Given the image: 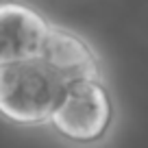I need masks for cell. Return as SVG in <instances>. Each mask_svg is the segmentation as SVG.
Returning a JSON list of instances; mask_svg holds the SVG:
<instances>
[{"label": "cell", "mask_w": 148, "mask_h": 148, "mask_svg": "<svg viewBox=\"0 0 148 148\" xmlns=\"http://www.w3.org/2000/svg\"><path fill=\"white\" fill-rule=\"evenodd\" d=\"M63 81L42 57L0 65V113L18 124H39L55 109Z\"/></svg>", "instance_id": "cell-1"}, {"label": "cell", "mask_w": 148, "mask_h": 148, "mask_svg": "<svg viewBox=\"0 0 148 148\" xmlns=\"http://www.w3.org/2000/svg\"><path fill=\"white\" fill-rule=\"evenodd\" d=\"M111 100L96 79H79L63 83L50 122L63 137L72 142H96L111 124Z\"/></svg>", "instance_id": "cell-2"}, {"label": "cell", "mask_w": 148, "mask_h": 148, "mask_svg": "<svg viewBox=\"0 0 148 148\" xmlns=\"http://www.w3.org/2000/svg\"><path fill=\"white\" fill-rule=\"evenodd\" d=\"M48 24L37 11L20 2L0 5V65L42 55Z\"/></svg>", "instance_id": "cell-3"}, {"label": "cell", "mask_w": 148, "mask_h": 148, "mask_svg": "<svg viewBox=\"0 0 148 148\" xmlns=\"http://www.w3.org/2000/svg\"><path fill=\"white\" fill-rule=\"evenodd\" d=\"M39 57L63 83L98 76V61L92 48L79 35L65 28L48 26Z\"/></svg>", "instance_id": "cell-4"}]
</instances>
